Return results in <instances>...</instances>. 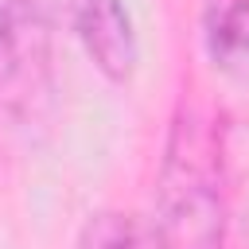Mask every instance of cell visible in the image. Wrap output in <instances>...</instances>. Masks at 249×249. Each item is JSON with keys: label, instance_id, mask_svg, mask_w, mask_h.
I'll list each match as a JSON object with an SVG mask.
<instances>
[{"label": "cell", "instance_id": "2", "mask_svg": "<svg viewBox=\"0 0 249 249\" xmlns=\"http://www.w3.org/2000/svg\"><path fill=\"white\" fill-rule=\"evenodd\" d=\"M51 0H0V128L35 140L54 117Z\"/></svg>", "mask_w": 249, "mask_h": 249}, {"label": "cell", "instance_id": "1", "mask_svg": "<svg viewBox=\"0 0 249 249\" xmlns=\"http://www.w3.org/2000/svg\"><path fill=\"white\" fill-rule=\"evenodd\" d=\"M152 230L160 249H226L222 152L206 117L191 105H183L167 128Z\"/></svg>", "mask_w": 249, "mask_h": 249}, {"label": "cell", "instance_id": "3", "mask_svg": "<svg viewBox=\"0 0 249 249\" xmlns=\"http://www.w3.org/2000/svg\"><path fill=\"white\" fill-rule=\"evenodd\" d=\"M70 27L109 82H128L136 74L140 43L124 0H70Z\"/></svg>", "mask_w": 249, "mask_h": 249}, {"label": "cell", "instance_id": "4", "mask_svg": "<svg viewBox=\"0 0 249 249\" xmlns=\"http://www.w3.org/2000/svg\"><path fill=\"white\" fill-rule=\"evenodd\" d=\"M202 43L230 82L249 86V0H202Z\"/></svg>", "mask_w": 249, "mask_h": 249}, {"label": "cell", "instance_id": "5", "mask_svg": "<svg viewBox=\"0 0 249 249\" xmlns=\"http://www.w3.org/2000/svg\"><path fill=\"white\" fill-rule=\"evenodd\" d=\"M78 249H160L156 230L128 210H97L78 233Z\"/></svg>", "mask_w": 249, "mask_h": 249}]
</instances>
